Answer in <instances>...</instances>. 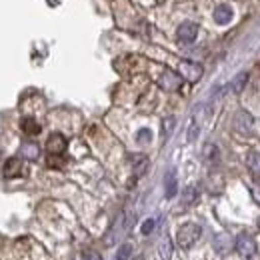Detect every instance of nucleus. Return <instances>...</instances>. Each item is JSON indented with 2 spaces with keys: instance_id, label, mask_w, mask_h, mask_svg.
Returning a JSON list of instances; mask_svg holds the SVG:
<instances>
[{
  "instance_id": "obj_1",
  "label": "nucleus",
  "mask_w": 260,
  "mask_h": 260,
  "mask_svg": "<svg viewBox=\"0 0 260 260\" xmlns=\"http://www.w3.org/2000/svg\"><path fill=\"white\" fill-rule=\"evenodd\" d=\"M200 234H202V228L194 224V222H188V224H184V226L178 230V234H176V242H178V246L180 248H192L196 242H198V238H200Z\"/></svg>"
},
{
  "instance_id": "obj_2",
  "label": "nucleus",
  "mask_w": 260,
  "mask_h": 260,
  "mask_svg": "<svg viewBox=\"0 0 260 260\" xmlns=\"http://www.w3.org/2000/svg\"><path fill=\"white\" fill-rule=\"evenodd\" d=\"M252 128H254V118H252V114L246 112V110H238V112L234 114V130H236L238 134L246 136V134L252 132Z\"/></svg>"
},
{
  "instance_id": "obj_3",
  "label": "nucleus",
  "mask_w": 260,
  "mask_h": 260,
  "mask_svg": "<svg viewBox=\"0 0 260 260\" xmlns=\"http://www.w3.org/2000/svg\"><path fill=\"white\" fill-rule=\"evenodd\" d=\"M234 246H236L238 254H242L244 258H250V256L256 252V244H254L252 236H248V234H238Z\"/></svg>"
},
{
  "instance_id": "obj_4",
  "label": "nucleus",
  "mask_w": 260,
  "mask_h": 260,
  "mask_svg": "<svg viewBox=\"0 0 260 260\" xmlns=\"http://www.w3.org/2000/svg\"><path fill=\"white\" fill-rule=\"evenodd\" d=\"M176 36H178V40L182 44H192L196 40V36H198V24H194V22H182L178 26V30H176Z\"/></svg>"
},
{
  "instance_id": "obj_5",
  "label": "nucleus",
  "mask_w": 260,
  "mask_h": 260,
  "mask_svg": "<svg viewBox=\"0 0 260 260\" xmlns=\"http://www.w3.org/2000/svg\"><path fill=\"white\" fill-rule=\"evenodd\" d=\"M66 138L62 134H58V132H54V134H50V138H48V142H46V150L52 154V156H58V154H62L66 150Z\"/></svg>"
},
{
  "instance_id": "obj_6",
  "label": "nucleus",
  "mask_w": 260,
  "mask_h": 260,
  "mask_svg": "<svg viewBox=\"0 0 260 260\" xmlns=\"http://www.w3.org/2000/svg\"><path fill=\"white\" fill-rule=\"evenodd\" d=\"M180 72H182V76H184L188 82H196V80L202 76V68H200V64L188 62V60L180 62Z\"/></svg>"
},
{
  "instance_id": "obj_7",
  "label": "nucleus",
  "mask_w": 260,
  "mask_h": 260,
  "mask_svg": "<svg viewBox=\"0 0 260 260\" xmlns=\"http://www.w3.org/2000/svg\"><path fill=\"white\" fill-rule=\"evenodd\" d=\"M180 84H182V78L176 72L166 70L162 76H160V86H162L164 90H178Z\"/></svg>"
},
{
  "instance_id": "obj_8",
  "label": "nucleus",
  "mask_w": 260,
  "mask_h": 260,
  "mask_svg": "<svg viewBox=\"0 0 260 260\" xmlns=\"http://www.w3.org/2000/svg\"><path fill=\"white\" fill-rule=\"evenodd\" d=\"M176 192H178L176 172H174V170H168V172H166V178H164V194H166V198H174Z\"/></svg>"
},
{
  "instance_id": "obj_9",
  "label": "nucleus",
  "mask_w": 260,
  "mask_h": 260,
  "mask_svg": "<svg viewBox=\"0 0 260 260\" xmlns=\"http://www.w3.org/2000/svg\"><path fill=\"white\" fill-rule=\"evenodd\" d=\"M24 174V168H22V162L18 158H8L6 164H4V176L8 178H14V176H22Z\"/></svg>"
},
{
  "instance_id": "obj_10",
  "label": "nucleus",
  "mask_w": 260,
  "mask_h": 260,
  "mask_svg": "<svg viewBox=\"0 0 260 260\" xmlns=\"http://www.w3.org/2000/svg\"><path fill=\"white\" fill-rule=\"evenodd\" d=\"M232 16H234V12H232V8L226 6V4H222V6H218V8L214 10V22L220 24V26L228 24V22L232 20Z\"/></svg>"
},
{
  "instance_id": "obj_11",
  "label": "nucleus",
  "mask_w": 260,
  "mask_h": 260,
  "mask_svg": "<svg viewBox=\"0 0 260 260\" xmlns=\"http://www.w3.org/2000/svg\"><path fill=\"white\" fill-rule=\"evenodd\" d=\"M158 254H160L162 260L172 258V240H170L168 234H164L162 238H160V242H158Z\"/></svg>"
},
{
  "instance_id": "obj_12",
  "label": "nucleus",
  "mask_w": 260,
  "mask_h": 260,
  "mask_svg": "<svg viewBox=\"0 0 260 260\" xmlns=\"http://www.w3.org/2000/svg\"><path fill=\"white\" fill-rule=\"evenodd\" d=\"M246 82H248V72H240V74L232 80V90H234V92H242L244 86H246Z\"/></svg>"
},
{
  "instance_id": "obj_13",
  "label": "nucleus",
  "mask_w": 260,
  "mask_h": 260,
  "mask_svg": "<svg viewBox=\"0 0 260 260\" xmlns=\"http://www.w3.org/2000/svg\"><path fill=\"white\" fill-rule=\"evenodd\" d=\"M38 146L34 144V142H26L24 146H22V156L24 158H28V160H36L38 158Z\"/></svg>"
},
{
  "instance_id": "obj_14",
  "label": "nucleus",
  "mask_w": 260,
  "mask_h": 260,
  "mask_svg": "<svg viewBox=\"0 0 260 260\" xmlns=\"http://www.w3.org/2000/svg\"><path fill=\"white\" fill-rule=\"evenodd\" d=\"M22 130L32 136V134H38V132H40V126H38V122H36L34 118H24V120H22Z\"/></svg>"
},
{
  "instance_id": "obj_15",
  "label": "nucleus",
  "mask_w": 260,
  "mask_h": 260,
  "mask_svg": "<svg viewBox=\"0 0 260 260\" xmlns=\"http://www.w3.org/2000/svg\"><path fill=\"white\" fill-rule=\"evenodd\" d=\"M204 158H206L208 162H216V160H218V148H216L214 144H206V146H204Z\"/></svg>"
},
{
  "instance_id": "obj_16",
  "label": "nucleus",
  "mask_w": 260,
  "mask_h": 260,
  "mask_svg": "<svg viewBox=\"0 0 260 260\" xmlns=\"http://www.w3.org/2000/svg\"><path fill=\"white\" fill-rule=\"evenodd\" d=\"M248 168H250L252 174L260 176V154L258 152H254V154L248 156Z\"/></svg>"
},
{
  "instance_id": "obj_17",
  "label": "nucleus",
  "mask_w": 260,
  "mask_h": 260,
  "mask_svg": "<svg viewBox=\"0 0 260 260\" xmlns=\"http://www.w3.org/2000/svg\"><path fill=\"white\" fill-rule=\"evenodd\" d=\"M154 226H156V220H154V218H148V220H144V222H142L140 232H142V234H150V232L154 230Z\"/></svg>"
},
{
  "instance_id": "obj_18",
  "label": "nucleus",
  "mask_w": 260,
  "mask_h": 260,
  "mask_svg": "<svg viewBox=\"0 0 260 260\" xmlns=\"http://www.w3.org/2000/svg\"><path fill=\"white\" fill-rule=\"evenodd\" d=\"M198 132H200V126H198L196 118H192V122H190V130H188V142H194L196 136H198Z\"/></svg>"
},
{
  "instance_id": "obj_19",
  "label": "nucleus",
  "mask_w": 260,
  "mask_h": 260,
  "mask_svg": "<svg viewBox=\"0 0 260 260\" xmlns=\"http://www.w3.org/2000/svg\"><path fill=\"white\" fill-rule=\"evenodd\" d=\"M174 124H176V120L170 116V118H164V122H162V126H164V138H168V134L174 130Z\"/></svg>"
},
{
  "instance_id": "obj_20",
  "label": "nucleus",
  "mask_w": 260,
  "mask_h": 260,
  "mask_svg": "<svg viewBox=\"0 0 260 260\" xmlns=\"http://www.w3.org/2000/svg\"><path fill=\"white\" fill-rule=\"evenodd\" d=\"M130 252H132V246H130V244H122V246H120V250H118V254H116V258H114V260H126V258H128Z\"/></svg>"
},
{
  "instance_id": "obj_21",
  "label": "nucleus",
  "mask_w": 260,
  "mask_h": 260,
  "mask_svg": "<svg viewBox=\"0 0 260 260\" xmlns=\"http://www.w3.org/2000/svg\"><path fill=\"white\" fill-rule=\"evenodd\" d=\"M196 198V190L190 186V188H186V192H184V204H192Z\"/></svg>"
},
{
  "instance_id": "obj_22",
  "label": "nucleus",
  "mask_w": 260,
  "mask_h": 260,
  "mask_svg": "<svg viewBox=\"0 0 260 260\" xmlns=\"http://www.w3.org/2000/svg\"><path fill=\"white\" fill-rule=\"evenodd\" d=\"M148 136H150V132H148V130H140V132H138V140H140V142H146V140H148Z\"/></svg>"
},
{
  "instance_id": "obj_23",
  "label": "nucleus",
  "mask_w": 260,
  "mask_h": 260,
  "mask_svg": "<svg viewBox=\"0 0 260 260\" xmlns=\"http://www.w3.org/2000/svg\"><path fill=\"white\" fill-rule=\"evenodd\" d=\"M82 260H100V256H98L96 252H86V254L82 256Z\"/></svg>"
},
{
  "instance_id": "obj_24",
  "label": "nucleus",
  "mask_w": 260,
  "mask_h": 260,
  "mask_svg": "<svg viewBox=\"0 0 260 260\" xmlns=\"http://www.w3.org/2000/svg\"><path fill=\"white\" fill-rule=\"evenodd\" d=\"M134 260H144V258H142V256H136V258H134Z\"/></svg>"
},
{
  "instance_id": "obj_25",
  "label": "nucleus",
  "mask_w": 260,
  "mask_h": 260,
  "mask_svg": "<svg viewBox=\"0 0 260 260\" xmlns=\"http://www.w3.org/2000/svg\"><path fill=\"white\" fill-rule=\"evenodd\" d=\"M258 228H260V218H258Z\"/></svg>"
}]
</instances>
